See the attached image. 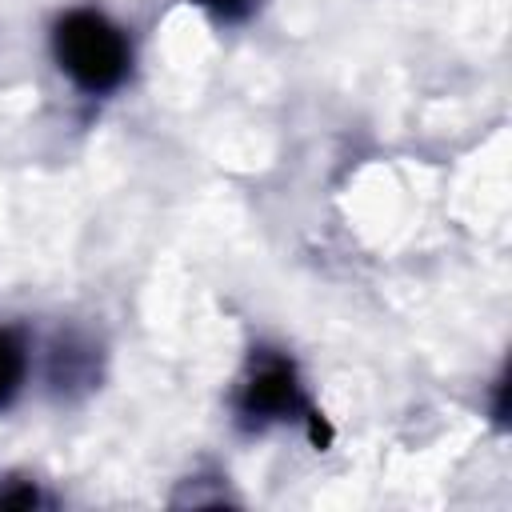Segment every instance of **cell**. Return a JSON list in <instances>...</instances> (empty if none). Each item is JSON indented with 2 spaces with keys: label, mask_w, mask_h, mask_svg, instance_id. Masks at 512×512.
I'll return each instance as SVG.
<instances>
[{
  "label": "cell",
  "mask_w": 512,
  "mask_h": 512,
  "mask_svg": "<svg viewBox=\"0 0 512 512\" xmlns=\"http://www.w3.org/2000/svg\"><path fill=\"white\" fill-rule=\"evenodd\" d=\"M208 16H216L220 24H244L256 8H260V0H196Z\"/></svg>",
  "instance_id": "5"
},
{
  "label": "cell",
  "mask_w": 512,
  "mask_h": 512,
  "mask_svg": "<svg viewBox=\"0 0 512 512\" xmlns=\"http://www.w3.org/2000/svg\"><path fill=\"white\" fill-rule=\"evenodd\" d=\"M52 60L80 92L108 96L132 72V40L100 8H68L52 24Z\"/></svg>",
  "instance_id": "1"
},
{
  "label": "cell",
  "mask_w": 512,
  "mask_h": 512,
  "mask_svg": "<svg viewBox=\"0 0 512 512\" xmlns=\"http://www.w3.org/2000/svg\"><path fill=\"white\" fill-rule=\"evenodd\" d=\"M52 384L56 388H88L96 380V352L92 344H80V340H64L52 348Z\"/></svg>",
  "instance_id": "4"
},
{
  "label": "cell",
  "mask_w": 512,
  "mask_h": 512,
  "mask_svg": "<svg viewBox=\"0 0 512 512\" xmlns=\"http://www.w3.org/2000/svg\"><path fill=\"white\" fill-rule=\"evenodd\" d=\"M28 364H32V356H28L24 336H20L16 328L0 324V412H4L20 392H24Z\"/></svg>",
  "instance_id": "3"
},
{
  "label": "cell",
  "mask_w": 512,
  "mask_h": 512,
  "mask_svg": "<svg viewBox=\"0 0 512 512\" xmlns=\"http://www.w3.org/2000/svg\"><path fill=\"white\" fill-rule=\"evenodd\" d=\"M236 420L248 432H264L272 424H288V420H308L312 424V440L320 444L324 436L316 432V408L300 384L296 364L284 352L260 348L248 360V372L236 384Z\"/></svg>",
  "instance_id": "2"
},
{
  "label": "cell",
  "mask_w": 512,
  "mask_h": 512,
  "mask_svg": "<svg viewBox=\"0 0 512 512\" xmlns=\"http://www.w3.org/2000/svg\"><path fill=\"white\" fill-rule=\"evenodd\" d=\"M32 504H40V492L32 484H24L16 492H0V508H32Z\"/></svg>",
  "instance_id": "6"
}]
</instances>
